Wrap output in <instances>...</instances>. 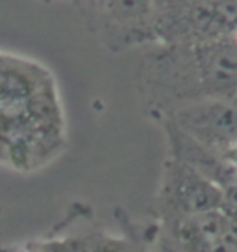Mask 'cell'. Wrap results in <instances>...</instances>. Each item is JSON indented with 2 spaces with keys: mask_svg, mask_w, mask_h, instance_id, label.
<instances>
[{
  "mask_svg": "<svg viewBox=\"0 0 237 252\" xmlns=\"http://www.w3.org/2000/svg\"><path fill=\"white\" fill-rule=\"evenodd\" d=\"M65 145V112L52 72L30 57L0 51V164L33 173Z\"/></svg>",
  "mask_w": 237,
  "mask_h": 252,
  "instance_id": "6da1fadb",
  "label": "cell"
},
{
  "mask_svg": "<svg viewBox=\"0 0 237 252\" xmlns=\"http://www.w3.org/2000/svg\"><path fill=\"white\" fill-rule=\"evenodd\" d=\"M140 87L154 109L207 98H237V44L233 36L197 44L159 46L140 67Z\"/></svg>",
  "mask_w": 237,
  "mask_h": 252,
  "instance_id": "7a4b0ae2",
  "label": "cell"
},
{
  "mask_svg": "<svg viewBox=\"0 0 237 252\" xmlns=\"http://www.w3.org/2000/svg\"><path fill=\"white\" fill-rule=\"evenodd\" d=\"M237 26L234 0H159L158 46L197 44L231 37Z\"/></svg>",
  "mask_w": 237,
  "mask_h": 252,
  "instance_id": "3957f363",
  "label": "cell"
},
{
  "mask_svg": "<svg viewBox=\"0 0 237 252\" xmlns=\"http://www.w3.org/2000/svg\"><path fill=\"white\" fill-rule=\"evenodd\" d=\"M169 124L214 155L237 143V99L207 98L177 106Z\"/></svg>",
  "mask_w": 237,
  "mask_h": 252,
  "instance_id": "277c9868",
  "label": "cell"
},
{
  "mask_svg": "<svg viewBox=\"0 0 237 252\" xmlns=\"http://www.w3.org/2000/svg\"><path fill=\"white\" fill-rule=\"evenodd\" d=\"M94 26L116 49L156 42L159 0H89Z\"/></svg>",
  "mask_w": 237,
  "mask_h": 252,
  "instance_id": "5b68a950",
  "label": "cell"
},
{
  "mask_svg": "<svg viewBox=\"0 0 237 252\" xmlns=\"http://www.w3.org/2000/svg\"><path fill=\"white\" fill-rule=\"evenodd\" d=\"M161 200L171 215H179L180 220L218 210L224 205L219 187L195 166L176 157L166 169Z\"/></svg>",
  "mask_w": 237,
  "mask_h": 252,
  "instance_id": "8992f818",
  "label": "cell"
},
{
  "mask_svg": "<svg viewBox=\"0 0 237 252\" xmlns=\"http://www.w3.org/2000/svg\"><path fill=\"white\" fill-rule=\"evenodd\" d=\"M86 252H138L130 243L106 234H88Z\"/></svg>",
  "mask_w": 237,
  "mask_h": 252,
  "instance_id": "52a82bcc",
  "label": "cell"
},
{
  "mask_svg": "<svg viewBox=\"0 0 237 252\" xmlns=\"http://www.w3.org/2000/svg\"><path fill=\"white\" fill-rule=\"evenodd\" d=\"M0 252H44L41 243H25V244H17L10 246V248L0 249Z\"/></svg>",
  "mask_w": 237,
  "mask_h": 252,
  "instance_id": "ba28073f",
  "label": "cell"
},
{
  "mask_svg": "<svg viewBox=\"0 0 237 252\" xmlns=\"http://www.w3.org/2000/svg\"><path fill=\"white\" fill-rule=\"evenodd\" d=\"M221 158H223L229 166H233L234 169H237V143L226 150V152L221 155Z\"/></svg>",
  "mask_w": 237,
  "mask_h": 252,
  "instance_id": "9c48e42d",
  "label": "cell"
},
{
  "mask_svg": "<svg viewBox=\"0 0 237 252\" xmlns=\"http://www.w3.org/2000/svg\"><path fill=\"white\" fill-rule=\"evenodd\" d=\"M229 252H237V244H236V243L231 244V249H229Z\"/></svg>",
  "mask_w": 237,
  "mask_h": 252,
  "instance_id": "30bf717a",
  "label": "cell"
},
{
  "mask_svg": "<svg viewBox=\"0 0 237 252\" xmlns=\"http://www.w3.org/2000/svg\"><path fill=\"white\" fill-rule=\"evenodd\" d=\"M233 39H234V42H236V44H237V26H236L234 33H233Z\"/></svg>",
  "mask_w": 237,
  "mask_h": 252,
  "instance_id": "8fae6325",
  "label": "cell"
},
{
  "mask_svg": "<svg viewBox=\"0 0 237 252\" xmlns=\"http://www.w3.org/2000/svg\"><path fill=\"white\" fill-rule=\"evenodd\" d=\"M234 2H236V3H237V0H234Z\"/></svg>",
  "mask_w": 237,
  "mask_h": 252,
  "instance_id": "7c38bea8",
  "label": "cell"
},
{
  "mask_svg": "<svg viewBox=\"0 0 237 252\" xmlns=\"http://www.w3.org/2000/svg\"><path fill=\"white\" fill-rule=\"evenodd\" d=\"M236 99H237V98H236Z\"/></svg>",
  "mask_w": 237,
  "mask_h": 252,
  "instance_id": "4fadbf2b",
  "label": "cell"
}]
</instances>
